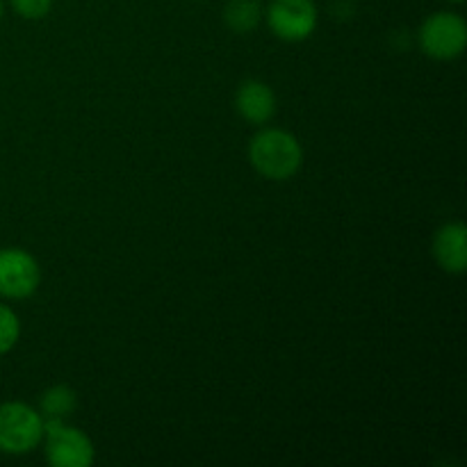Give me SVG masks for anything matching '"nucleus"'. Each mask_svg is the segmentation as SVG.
<instances>
[{
    "mask_svg": "<svg viewBox=\"0 0 467 467\" xmlns=\"http://www.w3.org/2000/svg\"><path fill=\"white\" fill-rule=\"evenodd\" d=\"M55 0H9L14 12L26 21H41L50 14Z\"/></svg>",
    "mask_w": 467,
    "mask_h": 467,
    "instance_id": "f8f14e48",
    "label": "nucleus"
},
{
    "mask_svg": "<svg viewBox=\"0 0 467 467\" xmlns=\"http://www.w3.org/2000/svg\"><path fill=\"white\" fill-rule=\"evenodd\" d=\"M265 16L274 36L287 44H299L317 30L319 9L315 0H272Z\"/></svg>",
    "mask_w": 467,
    "mask_h": 467,
    "instance_id": "39448f33",
    "label": "nucleus"
},
{
    "mask_svg": "<svg viewBox=\"0 0 467 467\" xmlns=\"http://www.w3.org/2000/svg\"><path fill=\"white\" fill-rule=\"evenodd\" d=\"M249 162L263 178L274 182L290 181L304 164V146L283 128H263L249 141Z\"/></svg>",
    "mask_w": 467,
    "mask_h": 467,
    "instance_id": "f257e3e1",
    "label": "nucleus"
},
{
    "mask_svg": "<svg viewBox=\"0 0 467 467\" xmlns=\"http://www.w3.org/2000/svg\"><path fill=\"white\" fill-rule=\"evenodd\" d=\"M418 44L427 57L436 62H451L461 57L467 46V23L456 12H436L422 21Z\"/></svg>",
    "mask_w": 467,
    "mask_h": 467,
    "instance_id": "7ed1b4c3",
    "label": "nucleus"
},
{
    "mask_svg": "<svg viewBox=\"0 0 467 467\" xmlns=\"http://www.w3.org/2000/svg\"><path fill=\"white\" fill-rule=\"evenodd\" d=\"M431 254L442 272L465 274L467 269V228L463 222H447L436 231L431 242Z\"/></svg>",
    "mask_w": 467,
    "mask_h": 467,
    "instance_id": "0eeeda50",
    "label": "nucleus"
},
{
    "mask_svg": "<svg viewBox=\"0 0 467 467\" xmlns=\"http://www.w3.org/2000/svg\"><path fill=\"white\" fill-rule=\"evenodd\" d=\"M46 461L53 467H91L96 447L91 438L67 420H44Z\"/></svg>",
    "mask_w": 467,
    "mask_h": 467,
    "instance_id": "20e7f679",
    "label": "nucleus"
},
{
    "mask_svg": "<svg viewBox=\"0 0 467 467\" xmlns=\"http://www.w3.org/2000/svg\"><path fill=\"white\" fill-rule=\"evenodd\" d=\"M265 9L260 0H228L223 7V23L235 35H249L263 23Z\"/></svg>",
    "mask_w": 467,
    "mask_h": 467,
    "instance_id": "1a4fd4ad",
    "label": "nucleus"
},
{
    "mask_svg": "<svg viewBox=\"0 0 467 467\" xmlns=\"http://www.w3.org/2000/svg\"><path fill=\"white\" fill-rule=\"evenodd\" d=\"M41 283V267L30 251L21 246L0 249V296L7 301L30 299Z\"/></svg>",
    "mask_w": 467,
    "mask_h": 467,
    "instance_id": "423d86ee",
    "label": "nucleus"
},
{
    "mask_svg": "<svg viewBox=\"0 0 467 467\" xmlns=\"http://www.w3.org/2000/svg\"><path fill=\"white\" fill-rule=\"evenodd\" d=\"M18 337H21V319L7 304H0V356L9 354L16 347Z\"/></svg>",
    "mask_w": 467,
    "mask_h": 467,
    "instance_id": "9b49d317",
    "label": "nucleus"
},
{
    "mask_svg": "<svg viewBox=\"0 0 467 467\" xmlns=\"http://www.w3.org/2000/svg\"><path fill=\"white\" fill-rule=\"evenodd\" d=\"M447 3H451V5H463L465 0H447Z\"/></svg>",
    "mask_w": 467,
    "mask_h": 467,
    "instance_id": "4468645a",
    "label": "nucleus"
},
{
    "mask_svg": "<svg viewBox=\"0 0 467 467\" xmlns=\"http://www.w3.org/2000/svg\"><path fill=\"white\" fill-rule=\"evenodd\" d=\"M44 441V418L26 401L0 404V454L26 456Z\"/></svg>",
    "mask_w": 467,
    "mask_h": 467,
    "instance_id": "f03ea898",
    "label": "nucleus"
},
{
    "mask_svg": "<svg viewBox=\"0 0 467 467\" xmlns=\"http://www.w3.org/2000/svg\"><path fill=\"white\" fill-rule=\"evenodd\" d=\"M78 395L67 383H57L44 390L39 400V413L44 420H67L76 413Z\"/></svg>",
    "mask_w": 467,
    "mask_h": 467,
    "instance_id": "9d476101",
    "label": "nucleus"
},
{
    "mask_svg": "<svg viewBox=\"0 0 467 467\" xmlns=\"http://www.w3.org/2000/svg\"><path fill=\"white\" fill-rule=\"evenodd\" d=\"M3 16H5V3L0 0V21H3Z\"/></svg>",
    "mask_w": 467,
    "mask_h": 467,
    "instance_id": "ddd939ff",
    "label": "nucleus"
},
{
    "mask_svg": "<svg viewBox=\"0 0 467 467\" xmlns=\"http://www.w3.org/2000/svg\"><path fill=\"white\" fill-rule=\"evenodd\" d=\"M278 100L272 87L263 80H244L235 91V109L246 123L265 126L276 114Z\"/></svg>",
    "mask_w": 467,
    "mask_h": 467,
    "instance_id": "6e6552de",
    "label": "nucleus"
}]
</instances>
